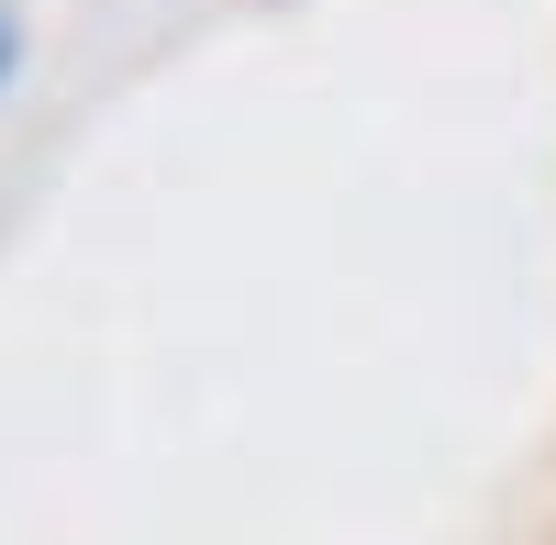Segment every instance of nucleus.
<instances>
[{"mask_svg":"<svg viewBox=\"0 0 556 545\" xmlns=\"http://www.w3.org/2000/svg\"><path fill=\"white\" fill-rule=\"evenodd\" d=\"M0 78H12V23H0Z\"/></svg>","mask_w":556,"mask_h":545,"instance_id":"nucleus-1","label":"nucleus"}]
</instances>
